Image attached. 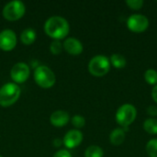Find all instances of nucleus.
I'll return each mask as SVG.
<instances>
[{
  "instance_id": "1",
  "label": "nucleus",
  "mask_w": 157,
  "mask_h": 157,
  "mask_svg": "<svg viewBox=\"0 0 157 157\" xmlns=\"http://www.w3.org/2000/svg\"><path fill=\"white\" fill-rule=\"evenodd\" d=\"M69 24L68 21L62 17H52L44 24V30L46 34L54 39L55 40H60L64 39L69 33Z\"/></svg>"
},
{
  "instance_id": "2",
  "label": "nucleus",
  "mask_w": 157,
  "mask_h": 157,
  "mask_svg": "<svg viewBox=\"0 0 157 157\" xmlns=\"http://www.w3.org/2000/svg\"><path fill=\"white\" fill-rule=\"evenodd\" d=\"M21 90L15 83H7L0 88V106L7 108L15 104L19 98Z\"/></svg>"
},
{
  "instance_id": "3",
  "label": "nucleus",
  "mask_w": 157,
  "mask_h": 157,
  "mask_svg": "<svg viewBox=\"0 0 157 157\" xmlns=\"http://www.w3.org/2000/svg\"><path fill=\"white\" fill-rule=\"evenodd\" d=\"M110 69V61L104 55L93 57L88 63V71L94 76H104Z\"/></svg>"
},
{
  "instance_id": "4",
  "label": "nucleus",
  "mask_w": 157,
  "mask_h": 157,
  "mask_svg": "<svg viewBox=\"0 0 157 157\" xmlns=\"http://www.w3.org/2000/svg\"><path fill=\"white\" fill-rule=\"evenodd\" d=\"M34 80L38 86L42 88L52 87L56 81L54 73L47 66H38L34 71Z\"/></svg>"
},
{
  "instance_id": "5",
  "label": "nucleus",
  "mask_w": 157,
  "mask_h": 157,
  "mask_svg": "<svg viewBox=\"0 0 157 157\" xmlns=\"http://www.w3.org/2000/svg\"><path fill=\"white\" fill-rule=\"evenodd\" d=\"M137 110L132 104H124L121 106L116 112V121L122 127H128L136 119Z\"/></svg>"
},
{
  "instance_id": "6",
  "label": "nucleus",
  "mask_w": 157,
  "mask_h": 157,
  "mask_svg": "<svg viewBox=\"0 0 157 157\" xmlns=\"http://www.w3.org/2000/svg\"><path fill=\"white\" fill-rule=\"evenodd\" d=\"M26 11L25 5L21 1H11L3 8V16L9 21H16L21 18Z\"/></svg>"
},
{
  "instance_id": "7",
  "label": "nucleus",
  "mask_w": 157,
  "mask_h": 157,
  "mask_svg": "<svg viewBox=\"0 0 157 157\" xmlns=\"http://www.w3.org/2000/svg\"><path fill=\"white\" fill-rule=\"evenodd\" d=\"M128 29L135 33H141L145 31L149 27L148 18L142 14H133L127 20Z\"/></svg>"
},
{
  "instance_id": "8",
  "label": "nucleus",
  "mask_w": 157,
  "mask_h": 157,
  "mask_svg": "<svg viewBox=\"0 0 157 157\" xmlns=\"http://www.w3.org/2000/svg\"><path fill=\"white\" fill-rule=\"evenodd\" d=\"M29 73H30V70L27 63H17L12 67L10 75H11L12 80L15 83L22 84L28 80V78L29 76Z\"/></svg>"
},
{
  "instance_id": "9",
  "label": "nucleus",
  "mask_w": 157,
  "mask_h": 157,
  "mask_svg": "<svg viewBox=\"0 0 157 157\" xmlns=\"http://www.w3.org/2000/svg\"><path fill=\"white\" fill-rule=\"evenodd\" d=\"M17 45V35L11 29H4L0 32V49L5 52L12 51Z\"/></svg>"
},
{
  "instance_id": "10",
  "label": "nucleus",
  "mask_w": 157,
  "mask_h": 157,
  "mask_svg": "<svg viewBox=\"0 0 157 157\" xmlns=\"http://www.w3.org/2000/svg\"><path fill=\"white\" fill-rule=\"evenodd\" d=\"M83 141V134L78 130H71L69 131L63 137V144L65 147L69 149H73L80 145Z\"/></svg>"
},
{
  "instance_id": "11",
  "label": "nucleus",
  "mask_w": 157,
  "mask_h": 157,
  "mask_svg": "<svg viewBox=\"0 0 157 157\" xmlns=\"http://www.w3.org/2000/svg\"><path fill=\"white\" fill-rule=\"evenodd\" d=\"M63 47L71 55H79L83 52V44L75 38L66 39L63 44Z\"/></svg>"
},
{
  "instance_id": "12",
  "label": "nucleus",
  "mask_w": 157,
  "mask_h": 157,
  "mask_svg": "<svg viewBox=\"0 0 157 157\" xmlns=\"http://www.w3.org/2000/svg\"><path fill=\"white\" fill-rule=\"evenodd\" d=\"M69 120L70 116L64 110H56L50 117L51 123L55 127H63L68 123Z\"/></svg>"
},
{
  "instance_id": "13",
  "label": "nucleus",
  "mask_w": 157,
  "mask_h": 157,
  "mask_svg": "<svg viewBox=\"0 0 157 157\" xmlns=\"http://www.w3.org/2000/svg\"><path fill=\"white\" fill-rule=\"evenodd\" d=\"M109 140L110 143L115 145V146H119L121 144H123L124 140H125V132L122 129H115L111 132L110 135H109Z\"/></svg>"
},
{
  "instance_id": "14",
  "label": "nucleus",
  "mask_w": 157,
  "mask_h": 157,
  "mask_svg": "<svg viewBox=\"0 0 157 157\" xmlns=\"http://www.w3.org/2000/svg\"><path fill=\"white\" fill-rule=\"evenodd\" d=\"M20 40L23 44L25 45H30L32 44L36 40V32L33 29H25L21 34H20Z\"/></svg>"
},
{
  "instance_id": "15",
  "label": "nucleus",
  "mask_w": 157,
  "mask_h": 157,
  "mask_svg": "<svg viewBox=\"0 0 157 157\" xmlns=\"http://www.w3.org/2000/svg\"><path fill=\"white\" fill-rule=\"evenodd\" d=\"M109 61H110V63L115 68H118V69L124 68L126 66V64H127L126 58L123 55H121V54H112Z\"/></svg>"
},
{
  "instance_id": "16",
  "label": "nucleus",
  "mask_w": 157,
  "mask_h": 157,
  "mask_svg": "<svg viewBox=\"0 0 157 157\" xmlns=\"http://www.w3.org/2000/svg\"><path fill=\"white\" fill-rule=\"evenodd\" d=\"M144 129L149 134H157V120L154 118L147 119L144 122Z\"/></svg>"
},
{
  "instance_id": "17",
  "label": "nucleus",
  "mask_w": 157,
  "mask_h": 157,
  "mask_svg": "<svg viewBox=\"0 0 157 157\" xmlns=\"http://www.w3.org/2000/svg\"><path fill=\"white\" fill-rule=\"evenodd\" d=\"M103 150L98 145H91L85 152V157H103Z\"/></svg>"
},
{
  "instance_id": "18",
  "label": "nucleus",
  "mask_w": 157,
  "mask_h": 157,
  "mask_svg": "<svg viewBox=\"0 0 157 157\" xmlns=\"http://www.w3.org/2000/svg\"><path fill=\"white\" fill-rule=\"evenodd\" d=\"M146 153L150 157H157V139H152L147 143Z\"/></svg>"
},
{
  "instance_id": "19",
  "label": "nucleus",
  "mask_w": 157,
  "mask_h": 157,
  "mask_svg": "<svg viewBox=\"0 0 157 157\" xmlns=\"http://www.w3.org/2000/svg\"><path fill=\"white\" fill-rule=\"evenodd\" d=\"M144 79L149 85H157V72L154 69H149L144 73Z\"/></svg>"
},
{
  "instance_id": "20",
  "label": "nucleus",
  "mask_w": 157,
  "mask_h": 157,
  "mask_svg": "<svg viewBox=\"0 0 157 157\" xmlns=\"http://www.w3.org/2000/svg\"><path fill=\"white\" fill-rule=\"evenodd\" d=\"M72 124L77 128V129H81L86 125V120L83 116L81 115H75L72 118Z\"/></svg>"
},
{
  "instance_id": "21",
  "label": "nucleus",
  "mask_w": 157,
  "mask_h": 157,
  "mask_svg": "<svg viewBox=\"0 0 157 157\" xmlns=\"http://www.w3.org/2000/svg\"><path fill=\"white\" fill-rule=\"evenodd\" d=\"M63 44L60 42V40H54L52 42L51 46H50V51L52 54H60L63 51Z\"/></svg>"
},
{
  "instance_id": "22",
  "label": "nucleus",
  "mask_w": 157,
  "mask_h": 157,
  "mask_svg": "<svg viewBox=\"0 0 157 157\" xmlns=\"http://www.w3.org/2000/svg\"><path fill=\"white\" fill-rule=\"evenodd\" d=\"M126 5L133 10H138L143 6L144 1L143 0H127Z\"/></svg>"
},
{
  "instance_id": "23",
  "label": "nucleus",
  "mask_w": 157,
  "mask_h": 157,
  "mask_svg": "<svg viewBox=\"0 0 157 157\" xmlns=\"http://www.w3.org/2000/svg\"><path fill=\"white\" fill-rule=\"evenodd\" d=\"M53 157H73L72 156V155L68 152V151H66V150H60V151H58Z\"/></svg>"
},
{
  "instance_id": "24",
  "label": "nucleus",
  "mask_w": 157,
  "mask_h": 157,
  "mask_svg": "<svg viewBox=\"0 0 157 157\" xmlns=\"http://www.w3.org/2000/svg\"><path fill=\"white\" fill-rule=\"evenodd\" d=\"M147 112H148V114H149V115H151V116L155 117V116H156L157 115V109L155 108V107H154V106H151V107H149V108H148Z\"/></svg>"
},
{
  "instance_id": "25",
  "label": "nucleus",
  "mask_w": 157,
  "mask_h": 157,
  "mask_svg": "<svg viewBox=\"0 0 157 157\" xmlns=\"http://www.w3.org/2000/svg\"><path fill=\"white\" fill-rule=\"evenodd\" d=\"M152 98H153V99L157 103V85L155 86V87L152 90Z\"/></svg>"
},
{
  "instance_id": "26",
  "label": "nucleus",
  "mask_w": 157,
  "mask_h": 157,
  "mask_svg": "<svg viewBox=\"0 0 157 157\" xmlns=\"http://www.w3.org/2000/svg\"><path fill=\"white\" fill-rule=\"evenodd\" d=\"M0 157H2V156H1V155H0Z\"/></svg>"
}]
</instances>
